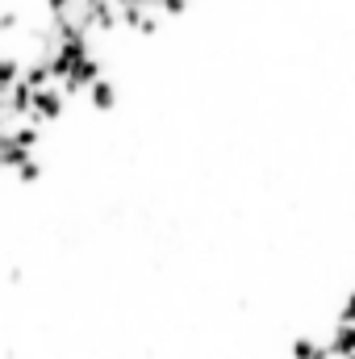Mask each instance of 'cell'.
<instances>
[{"label": "cell", "mask_w": 355, "mask_h": 359, "mask_svg": "<svg viewBox=\"0 0 355 359\" xmlns=\"http://www.w3.org/2000/svg\"><path fill=\"white\" fill-rule=\"evenodd\" d=\"M326 351L335 359H351L355 355V326L351 322H335L330 339H326Z\"/></svg>", "instance_id": "obj_2"}, {"label": "cell", "mask_w": 355, "mask_h": 359, "mask_svg": "<svg viewBox=\"0 0 355 359\" xmlns=\"http://www.w3.org/2000/svg\"><path fill=\"white\" fill-rule=\"evenodd\" d=\"M63 109H67V92L59 88V84H51V88L34 92V109H29V126H46V121H59L63 117Z\"/></svg>", "instance_id": "obj_1"}, {"label": "cell", "mask_w": 355, "mask_h": 359, "mask_svg": "<svg viewBox=\"0 0 355 359\" xmlns=\"http://www.w3.org/2000/svg\"><path fill=\"white\" fill-rule=\"evenodd\" d=\"M339 322H351L355 326V288H351V297L343 301V318H339Z\"/></svg>", "instance_id": "obj_5"}, {"label": "cell", "mask_w": 355, "mask_h": 359, "mask_svg": "<svg viewBox=\"0 0 355 359\" xmlns=\"http://www.w3.org/2000/svg\"><path fill=\"white\" fill-rule=\"evenodd\" d=\"M88 100H92V109H96V113H113V109H117V84L100 76V80L88 88Z\"/></svg>", "instance_id": "obj_3"}, {"label": "cell", "mask_w": 355, "mask_h": 359, "mask_svg": "<svg viewBox=\"0 0 355 359\" xmlns=\"http://www.w3.org/2000/svg\"><path fill=\"white\" fill-rule=\"evenodd\" d=\"M17 180H21V184H34V180H42V163H38V159H29V163L17 172Z\"/></svg>", "instance_id": "obj_4"}]
</instances>
